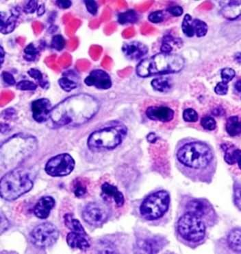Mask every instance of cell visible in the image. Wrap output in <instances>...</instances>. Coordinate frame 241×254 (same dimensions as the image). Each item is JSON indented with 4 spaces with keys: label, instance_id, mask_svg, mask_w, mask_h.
Here are the masks:
<instances>
[{
    "label": "cell",
    "instance_id": "1",
    "mask_svg": "<svg viewBox=\"0 0 241 254\" xmlns=\"http://www.w3.org/2000/svg\"><path fill=\"white\" fill-rule=\"evenodd\" d=\"M99 110V102L94 96L77 94L69 96L53 107L49 120L56 127H79L90 121Z\"/></svg>",
    "mask_w": 241,
    "mask_h": 254
},
{
    "label": "cell",
    "instance_id": "2",
    "mask_svg": "<svg viewBox=\"0 0 241 254\" xmlns=\"http://www.w3.org/2000/svg\"><path fill=\"white\" fill-rule=\"evenodd\" d=\"M37 141L33 136L19 133L12 136L1 146V164L5 169L15 168L35 153Z\"/></svg>",
    "mask_w": 241,
    "mask_h": 254
},
{
    "label": "cell",
    "instance_id": "3",
    "mask_svg": "<svg viewBox=\"0 0 241 254\" xmlns=\"http://www.w3.org/2000/svg\"><path fill=\"white\" fill-rule=\"evenodd\" d=\"M185 64L183 57L176 54L158 53L141 61L137 67V74L142 78L176 74L183 70Z\"/></svg>",
    "mask_w": 241,
    "mask_h": 254
},
{
    "label": "cell",
    "instance_id": "4",
    "mask_svg": "<svg viewBox=\"0 0 241 254\" xmlns=\"http://www.w3.org/2000/svg\"><path fill=\"white\" fill-rule=\"evenodd\" d=\"M33 186L34 181L30 172L23 168H15L1 178V196L6 201H14L31 190Z\"/></svg>",
    "mask_w": 241,
    "mask_h": 254
},
{
    "label": "cell",
    "instance_id": "5",
    "mask_svg": "<svg viewBox=\"0 0 241 254\" xmlns=\"http://www.w3.org/2000/svg\"><path fill=\"white\" fill-rule=\"evenodd\" d=\"M128 129L122 124H116L96 130L89 136L88 146L95 152L112 150L126 138Z\"/></svg>",
    "mask_w": 241,
    "mask_h": 254
},
{
    "label": "cell",
    "instance_id": "6",
    "mask_svg": "<svg viewBox=\"0 0 241 254\" xmlns=\"http://www.w3.org/2000/svg\"><path fill=\"white\" fill-rule=\"evenodd\" d=\"M182 164L194 169H203L213 160V153L208 145L201 142L185 144L177 153Z\"/></svg>",
    "mask_w": 241,
    "mask_h": 254
},
{
    "label": "cell",
    "instance_id": "7",
    "mask_svg": "<svg viewBox=\"0 0 241 254\" xmlns=\"http://www.w3.org/2000/svg\"><path fill=\"white\" fill-rule=\"evenodd\" d=\"M169 203L170 196L166 191L153 193L143 202L140 207L141 214L148 221L158 219L167 212Z\"/></svg>",
    "mask_w": 241,
    "mask_h": 254
},
{
    "label": "cell",
    "instance_id": "8",
    "mask_svg": "<svg viewBox=\"0 0 241 254\" xmlns=\"http://www.w3.org/2000/svg\"><path fill=\"white\" fill-rule=\"evenodd\" d=\"M178 230L183 239L190 242H198L205 237L206 228L202 220L198 216L187 213L180 218Z\"/></svg>",
    "mask_w": 241,
    "mask_h": 254
},
{
    "label": "cell",
    "instance_id": "9",
    "mask_svg": "<svg viewBox=\"0 0 241 254\" xmlns=\"http://www.w3.org/2000/svg\"><path fill=\"white\" fill-rule=\"evenodd\" d=\"M58 238V228L51 223L37 225L30 234V241L39 248H48L53 246Z\"/></svg>",
    "mask_w": 241,
    "mask_h": 254
},
{
    "label": "cell",
    "instance_id": "10",
    "mask_svg": "<svg viewBox=\"0 0 241 254\" xmlns=\"http://www.w3.org/2000/svg\"><path fill=\"white\" fill-rule=\"evenodd\" d=\"M74 167V158L69 154L62 153L50 159L46 164L45 170L49 176L56 178L71 174Z\"/></svg>",
    "mask_w": 241,
    "mask_h": 254
},
{
    "label": "cell",
    "instance_id": "11",
    "mask_svg": "<svg viewBox=\"0 0 241 254\" xmlns=\"http://www.w3.org/2000/svg\"><path fill=\"white\" fill-rule=\"evenodd\" d=\"M106 207L99 203H89L84 208L83 218L86 223L94 227L101 226L108 219Z\"/></svg>",
    "mask_w": 241,
    "mask_h": 254
},
{
    "label": "cell",
    "instance_id": "12",
    "mask_svg": "<svg viewBox=\"0 0 241 254\" xmlns=\"http://www.w3.org/2000/svg\"><path fill=\"white\" fill-rule=\"evenodd\" d=\"M85 83L89 87L106 90L111 88L112 83L110 75L102 69H94L87 78Z\"/></svg>",
    "mask_w": 241,
    "mask_h": 254
},
{
    "label": "cell",
    "instance_id": "13",
    "mask_svg": "<svg viewBox=\"0 0 241 254\" xmlns=\"http://www.w3.org/2000/svg\"><path fill=\"white\" fill-rule=\"evenodd\" d=\"M31 109L34 120L39 123H45L49 120L53 110L51 102L44 98L34 101L32 103Z\"/></svg>",
    "mask_w": 241,
    "mask_h": 254
},
{
    "label": "cell",
    "instance_id": "14",
    "mask_svg": "<svg viewBox=\"0 0 241 254\" xmlns=\"http://www.w3.org/2000/svg\"><path fill=\"white\" fill-rule=\"evenodd\" d=\"M122 52L128 60L138 62L147 55L149 48L143 43L135 41L125 44L122 47Z\"/></svg>",
    "mask_w": 241,
    "mask_h": 254
},
{
    "label": "cell",
    "instance_id": "15",
    "mask_svg": "<svg viewBox=\"0 0 241 254\" xmlns=\"http://www.w3.org/2000/svg\"><path fill=\"white\" fill-rule=\"evenodd\" d=\"M146 115L151 121L168 123L174 119V111L167 106H151L146 111Z\"/></svg>",
    "mask_w": 241,
    "mask_h": 254
},
{
    "label": "cell",
    "instance_id": "16",
    "mask_svg": "<svg viewBox=\"0 0 241 254\" xmlns=\"http://www.w3.org/2000/svg\"><path fill=\"white\" fill-rule=\"evenodd\" d=\"M19 15H20V11L17 8H12L9 16H7V14L4 12H1L0 31L3 35H8L15 30Z\"/></svg>",
    "mask_w": 241,
    "mask_h": 254
},
{
    "label": "cell",
    "instance_id": "17",
    "mask_svg": "<svg viewBox=\"0 0 241 254\" xmlns=\"http://www.w3.org/2000/svg\"><path fill=\"white\" fill-rule=\"evenodd\" d=\"M56 201L51 196H43L36 204L34 213L39 219H46L49 217L51 210L54 207Z\"/></svg>",
    "mask_w": 241,
    "mask_h": 254
},
{
    "label": "cell",
    "instance_id": "18",
    "mask_svg": "<svg viewBox=\"0 0 241 254\" xmlns=\"http://www.w3.org/2000/svg\"><path fill=\"white\" fill-rule=\"evenodd\" d=\"M67 243L70 248L78 249L82 251H86L91 247L90 241H89L87 234L71 232L67 234Z\"/></svg>",
    "mask_w": 241,
    "mask_h": 254
},
{
    "label": "cell",
    "instance_id": "19",
    "mask_svg": "<svg viewBox=\"0 0 241 254\" xmlns=\"http://www.w3.org/2000/svg\"><path fill=\"white\" fill-rule=\"evenodd\" d=\"M221 15L230 21L241 19V1H228L222 7Z\"/></svg>",
    "mask_w": 241,
    "mask_h": 254
},
{
    "label": "cell",
    "instance_id": "20",
    "mask_svg": "<svg viewBox=\"0 0 241 254\" xmlns=\"http://www.w3.org/2000/svg\"><path fill=\"white\" fill-rule=\"evenodd\" d=\"M101 195L103 197L110 198L115 201L117 207H121L124 204V196L115 186L104 183L101 186Z\"/></svg>",
    "mask_w": 241,
    "mask_h": 254
},
{
    "label": "cell",
    "instance_id": "21",
    "mask_svg": "<svg viewBox=\"0 0 241 254\" xmlns=\"http://www.w3.org/2000/svg\"><path fill=\"white\" fill-rule=\"evenodd\" d=\"M187 213H190L201 219L208 214L210 210V205L202 200L194 199L187 204Z\"/></svg>",
    "mask_w": 241,
    "mask_h": 254
},
{
    "label": "cell",
    "instance_id": "22",
    "mask_svg": "<svg viewBox=\"0 0 241 254\" xmlns=\"http://www.w3.org/2000/svg\"><path fill=\"white\" fill-rule=\"evenodd\" d=\"M183 45V42L181 39L176 38L171 35H166L162 39L160 51L163 53H172L173 51L182 48Z\"/></svg>",
    "mask_w": 241,
    "mask_h": 254
},
{
    "label": "cell",
    "instance_id": "23",
    "mask_svg": "<svg viewBox=\"0 0 241 254\" xmlns=\"http://www.w3.org/2000/svg\"><path fill=\"white\" fill-rule=\"evenodd\" d=\"M161 241L154 239H149L140 241L139 243V248L145 253H157L161 248Z\"/></svg>",
    "mask_w": 241,
    "mask_h": 254
},
{
    "label": "cell",
    "instance_id": "24",
    "mask_svg": "<svg viewBox=\"0 0 241 254\" xmlns=\"http://www.w3.org/2000/svg\"><path fill=\"white\" fill-rule=\"evenodd\" d=\"M230 248L234 252L241 253V228H236L230 232L228 237Z\"/></svg>",
    "mask_w": 241,
    "mask_h": 254
},
{
    "label": "cell",
    "instance_id": "25",
    "mask_svg": "<svg viewBox=\"0 0 241 254\" xmlns=\"http://www.w3.org/2000/svg\"><path fill=\"white\" fill-rule=\"evenodd\" d=\"M226 131L232 137L241 135V121L239 116H234L230 117L226 123Z\"/></svg>",
    "mask_w": 241,
    "mask_h": 254
},
{
    "label": "cell",
    "instance_id": "26",
    "mask_svg": "<svg viewBox=\"0 0 241 254\" xmlns=\"http://www.w3.org/2000/svg\"><path fill=\"white\" fill-rule=\"evenodd\" d=\"M225 161L230 165L238 164L239 169L241 170V150L239 148H227Z\"/></svg>",
    "mask_w": 241,
    "mask_h": 254
},
{
    "label": "cell",
    "instance_id": "27",
    "mask_svg": "<svg viewBox=\"0 0 241 254\" xmlns=\"http://www.w3.org/2000/svg\"><path fill=\"white\" fill-rule=\"evenodd\" d=\"M64 221H65L66 227L69 228L71 232L87 234L81 223L78 220L75 219L71 214H65L64 216Z\"/></svg>",
    "mask_w": 241,
    "mask_h": 254
},
{
    "label": "cell",
    "instance_id": "28",
    "mask_svg": "<svg viewBox=\"0 0 241 254\" xmlns=\"http://www.w3.org/2000/svg\"><path fill=\"white\" fill-rule=\"evenodd\" d=\"M139 19L138 14L134 10L121 12L118 15V22L120 24H135Z\"/></svg>",
    "mask_w": 241,
    "mask_h": 254
},
{
    "label": "cell",
    "instance_id": "29",
    "mask_svg": "<svg viewBox=\"0 0 241 254\" xmlns=\"http://www.w3.org/2000/svg\"><path fill=\"white\" fill-rule=\"evenodd\" d=\"M151 86L155 90L160 92H167L171 89L170 80L167 78L160 77V78H154L151 81Z\"/></svg>",
    "mask_w": 241,
    "mask_h": 254
},
{
    "label": "cell",
    "instance_id": "30",
    "mask_svg": "<svg viewBox=\"0 0 241 254\" xmlns=\"http://www.w3.org/2000/svg\"><path fill=\"white\" fill-rule=\"evenodd\" d=\"M193 18L189 14H187L184 17L183 24H182V30L183 33L187 37H193L194 34L193 25Z\"/></svg>",
    "mask_w": 241,
    "mask_h": 254
},
{
    "label": "cell",
    "instance_id": "31",
    "mask_svg": "<svg viewBox=\"0 0 241 254\" xmlns=\"http://www.w3.org/2000/svg\"><path fill=\"white\" fill-rule=\"evenodd\" d=\"M193 25L194 34L197 37H203L206 35L208 31V27L206 23L200 19H194L193 21Z\"/></svg>",
    "mask_w": 241,
    "mask_h": 254
},
{
    "label": "cell",
    "instance_id": "32",
    "mask_svg": "<svg viewBox=\"0 0 241 254\" xmlns=\"http://www.w3.org/2000/svg\"><path fill=\"white\" fill-rule=\"evenodd\" d=\"M28 74L30 77L37 80L40 87H42L43 89H48L49 87V83L47 80L44 79V75L39 69L32 68L28 71Z\"/></svg>",
    "mask_w": 241,
    "mask_h": 254
},
{
    "label": "cell",
    "instance_id": "33",
    "mask_svg": "<svg viewBox=\"0 0 241 254\" xmlns=\"http://www.w3.org/2000/svg\"><path fill=\"white\" fill-rule=\"evenodd\" d=\"M58 84L60 88L67 92H70L78 87V84L74 80L65 76L62 77L58 80Z\"/></svg>",
    "mask_w": 241,
    "mask_h": 254
},
{
    "label": "cell",
    "instance_id": "34",
    "mask_svg": "<svg viewBox=\"0 0 241 254\" xmlns=\"http://www.w3.org/2000/svg\"><path fill=\"white\" fill-rule=\"evenodd\" d=\"M39 54V50L35 47V45L30 44L24 49V59L28 62H34Z\"/></svg>",
    "mask_w": 241,
    "mask_h": 254
},
{
    "label": "cell",
    "instance_id": "35",
    "mask_svg": "<svg viewBox=\"0 0 241 254\" xmlns=\"http://www.w3.org/2000/svg\"><path fill=\"white\" fill-rule=\"evenodd\" d=\"M73 191L76 197L81 198L85 196L87 192V187L82 181L76 180L74 183Z\"/></svg>",
    "mask_w": 241,
    "mask_h": 254
},
{
    "label": "cell",
    "instance_id": "36",
    "mask_svg": "<svg viewBox=\"0 0 241 254\" xmlns=\"http://www.w3.org/2000/svg\"><path fill=\"white\" fill-rule=\"evenodd\" d=\"M66 44L65 39L60 35L53 36L51 39V46L55 51H62L65 48Z\"/></svg>",
    "mask_w": 241,
    "mask_h": 254
},
{
    "label": "cell",
    "instance_id": "37",
    "mask_svg": "<svg viewBox=\"0 0 241 254\" xmlns=\"http://www.w3.org/2000/svg\"><path fill=\"white\" fill-rule=\"evenodd\" d=\"M201 125L203 128L208 130H215L217 127V123L212 116H204L201 120Z\"/></svg>",
    "mask_w": 241,
    "mask_h": 254
},
{
    "label": "cell",
    "instance_id": "38",
    "mask_svg": "<svg viewBox=\"0 0 241 254\" xmlns=\"http://www.w3.org/2000/svg\"><path fill=\"white\" fill-rule=\"evenodd\" d=\"M18 90L35 91L37 88V85L34 82L28 80H21L16 85Z\"/></svg>",
    "mask_w": 241,
    "mask_h": 254
},
{
    "label": "cell",
    "instance_id": "39",
    "mask_svg": "<svg viewBox=\"0 0 241 254\" xmlns=\"http://www.w3.org/2000/svg\"><path fill=\"white\" fill-rule=\"evenodd\" d=\"M165 14L163 10H156L151 12L148 16V19L153 24H160L165 20Z\"/></svg>",
    "mask_w": 241,
    "mask_h": 254
},
{
    "label": "cell",
    "instance_id": "40",
    "mask_svg": "<svg viewBox=\"0 0 241 254\" xmlns=\"http://www.w3.org/2000/svg\"><path fill=\"white\" fill-rule=\"evenodd\" d=\"M183 119L187 123H196L199 119V116L193 109L189 108L184 111Z\"/></svg>",
    "mask_w": 241,
    "mask_h": 254
},
{
    "label": "cell",
    "instance_id": "41",
    "mask_svg": "<svg viewBox=\"0 0 241 254\" xmlns=\"http://www.w3.org/2000/svg\"><path fill=\"white\" fill-rule=\"evenodd\" d=\"M236 76L235 71L233 69L230 67L224 68L221 70V76L223 83L228 84L229 82L235 78Z\"/></svg>",
    "mask_w": 241,
    "mask_h": 254
},
{
    "label": "cell",
    "instance_id": "42",
    "mask_svg": "<svg viewBox=\"0 0 241 254\" xmlns=\"http://www.w3.org/2000/svg\"><path fill=\"white\" fill-rule=\"evenodd\" d=\"M38 8V1L36 0H30V1H27L23 10L27 14H33L36 10H37Z\"/></svg>",
    "mask_w": 241,
    "mask_h": 254
},
{
    "label": "cell",
    "instance_id": "43",
    "mask_svg": "<svg viewBox=\"0 0 241 254\" xmlns=\"http://www.w3.org/2000/svg\"><path fill=\"white\" fill-rule=\"evenodd\" d=\"M84 2H85L86 8H87L89 13L94 16L97 15L98 5L96 1H94V0H85Z\"/></svg>",
    "mask_w": 241,
    "mask_h": 254
},
{
    "label": "cell",
    "instance_id": "44",
    "mask_svg": "<svg viewBox=\"0 0 241 254\" xmlns=\"http://www.w3.org/2000/svg\"><path fill=\"white\" fill-rule=\"evenodd\" d=\"M234 198L236 205L241 210V184H236L234 189Z\"/></svg>",
    "mask_w": 241,
    "mask_h": 254
},
{
    "label": "cell",
    "instance_id": "45",
    "mask_svg": "<svg viewBox=\"0 0 241 254\" xmlns=\"http://www.w3.org/2000/svg\"><path fill=\"white\" fill-rule=\"evenodd\" d=\"M1 77H2L3 81L6 85L9 86H13L16 84V80L14 76H12V74L8 72V71H3L1 74Z\"/></svg>",
    "mask_w": 241,
    "mask_h": 254
},
{
    "label": "cell",
    "instance_id": "46",
    "mask_svg": "<svg viewBox=\"0 0 241 254\" xmlns=\"http://www.w3.org/2000/svg\"><path fill=\"white\" fill-rule=\"evenodd\" d=\"M228 84L223 83L220 82L216 85L215 87V92L217 95H221V96H224V95L227 94L228 92Z\"/></svg>",
    "mask_w": 241,
    "mask_h": 254
},
{
    "label": "cell",
    "instance_id": "47",
    "mask_svg": "<svg viewBox=\"0 0 241 254\" xmlns=\"http://www.w3.org/2000/svg\"><path fill=\"white\" fill-rule=\"evenodd\" d=\"M167 11L174 17H180V16L183 15L184 10L181 6H175L169 7V8H167Z\"/></svg>",
    "mask_w": 241,
    "mask_h": 254
},
{
    "label": "cell",
    "instance_id": "48",
    "mask_svg": "<svg viewBox=\"0 0 241 254\" xmlns=\"http://www.w3.org/2000/svg\"><path fill=\"white\" fill-rule=\"evenodd\" d=\"M15 110L12 108L7 109V110L3 111L2 114H1V116L5 120L13 119L15 117Z\"/></svg>",
    "mask_w": 241,
    "mask_h": 254
},
{
    "label": "cell",
    "instance_id": "49",
    "mask_svg": "<svg viewBox=\"0 0 241 254\" xmlns=\"http://www.w3.org/2000/svg\"><path fill=\"white\" fill-rule=\"evenodd\" d=\"M9 228V222L8 219H6V216L3 214V212L1 213V232L3 233L5 231L8 230Z\"/></svg>",
    "mask_w": 241,
    "mask_h": 254
},
{
    "label": "cell",
    "instance_id": "50",
    "mask_svg": "<svg viewBox=\"0 0 241 254\" xmlns=\"http://www.w3.org/2000/svg\"><path fill=\"white\" fill-rule=\"evenodd\" d=\"M56 4L60 8L67 9L70 8L71 5H72V2H71V1H69V0H67V1L57 0V1H56Z\"/></svg>",
    "mask_w": 241,
    "mask_h": 254
},
{
    "label": "cell",
    "instance_id": "51",
    "mask_svg": "<svg viewBox=\"0 0 241 254\" xmlns=\"http://www.w3.org/2000/svg\"><path fill=\"white\" fill-rule=\"evenodd\" d=\"M46 12V7L44 4L40 5L39 6L38 9H37V15L38 16H42Z\"/></svg>",
    "mask_w": 241,
    "mask_h": 254
},
{
    "label": "cell",
    "instance_id": "52",
    "mask_svg": "<svg viewBox=\"0 0 241 254\" xmlns=\"http://www.w3.org/2000/svg\"><path fill=\"white\" fill-rule=\"evenodd\" d=\"M157 139V137L156 135H155V133H149V135L147 136V140L148 142H151V143H154L156 142Z\"/></svg>",
    "mask_w": 241,
    "mask_h": 254
},
{
    "label": "cell",
    "instance_id": "53",
    "mask_svg": "<svg viewBox=\"0 0 241 254\" xmlns=\"http://www.w3.org/2000/svg\"><path fill=\"white\" fill-rule=\"evenodd\" d=\"M1 133H6L7 132H8L10 130V127H9L8 125L5 124V123H2L1 125Z\"/></svg>",
    "mask_w": 241,
    "mask_h": 254
},
{
    "label": "cell",
    "instance_id": "54",
    "mask_svg": "<svg viewBox=\"0 0 241 254\" xmlns=\"http://www.w3.org/2000/svg\"><path fill=\"white\" fill-rule=\"evenodd\" d=\"M5 59V51L3 47H0V64L2 65Z\"/></svg>",
    "mask_w": 241,
    "mask_h": 254
},
{
    "label": "cell",
    "instance_id": "55",
    "mask_svg": "<svg viewBox=\"0 0 241 254\" xmlns=\"http://www.w3.org/2000/svg\"><path fill=\"white\" fill-rule=\"evenodd\" d=\"M235 89L239 92H241V80H238L235 84Z\"/></svg>",
    "mask_w": 241,
    "mask_h": 254
},
{
    "label": "cell",
    "instance_id": "56",
    "mask_svg": "<svg viewBox=\"0 0 241 254\" xmlns=\"http://www.w3.org/2000/svg\"><path fill=\"white\" fill-rule=\"evenodd\" d=\"M236 60L238 61V62L241 63V53L237 54V55L235 56Z\"/></svg>",
    "mask_w": 241,
    "mask_h": 254
}]
</instances>
